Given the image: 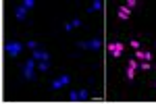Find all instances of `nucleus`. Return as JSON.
<instances>
[{"label":"nucleus","mask_w":156,"mask_h":104,"mask_svg":"<svg viewBox=\"0 0 156 104\" xmlns=\"http://www.w3.org/2000/svg\"><path fill=\"white\" fill-rule=\"evenodd\" d=\"M33 69H36V58H29L27 63H25V67H23V79L31 81L33 77H36V73H33Z\"/></svg>","instance_id":"1"},{"label":"nucleus","mask_w":156,"mask_h":104,"mask_svg":"<svg viewBox=\"0 0 156 104\" xmlns=\"http://www.w3.org/2000/svg\"><path fill=\"white\" fill-rule=\"evenodd\" d=\"M108 50H110V54L115 56V58H119L121 54H123V50H125V46H123V42H110L108 44Z\"/></svg>","instance_id":"2"},{"label":"nucleus","mask_w":156,"mask_h":104,"mask_svg":"<svg viewBox=\"0 0 156 104\" xmlns=\"http://www.w3.org/2000/svg\"><path fill=\"white\" fill-rule=\"evenodd\" d=\"M69 83H71V77H69V75H60L58 79L52 81L50 88H52V90H60V88H65V85H69Z\"/></svg>","instance_id":"3"},{"label":"nucleus","mask_w":156,"mask_h":104,"mask_svg":"<svg viewBox=\"0 0 156 104\" xmlns=\"http://www.w3.org/2000/svg\"><path fill=\"white\" fill-rule=\"evenodd\" d=\"M6 52L11 56H17L19 52H23V44H21V42H8V44H6Z\"/></svg>","instance_id":"4"},{"label":"nucleus","mask_w":156,"mask_h":104,"mask_svg":"<svg viewBox=\"0 0 156 104\" xmlns=\"http://www.w3.org/2000/svg\"><path fill=\"white\" fill-rule=\"evenodd\" d=\"M100 46H102L100 38H94V40H90V42H79V48H88V50H98Z\"/></svg>","instance_id":"5"},{"label":"nucleus","mask_w":156,"mask_h":104,"mask_svg":"<svg viewBox=\"0 0 156 104\" xmlns=\"http://www.w3.org/2000/svg\"><path fill=\"white\" fill-rule=\"evenodd\" d=\"M31 58H36L38 63H40V60H48L50 54H48V52H44V50H40V48H36V50H33V54H31Z\"/></svg>","instance_id":"6"},{"label":"nucleus","mask_w":156,"mask_h":104,"mask_svg":"<svg viewBox=\"0 0 156 104\" xmlns=\"http://www.w3.org/2000/svg\"><path fill=\"white\" fill-rule=\"evenodd\" d=\"M117 15H119V19L127 21V19H129V15H131V8H127L125 4H121V6H119V11H117Z\"/></svg>","instance_id":"7"},{"label":"nucleus","mask_w":156,"mask_h":104,"mask_svg":"<svg viewBox=\"0 0 156 104\" xmlns=\"http://www.w3.org/2000/svg\"><path fill=\"white\" fill-rule=\"evenodd\" d=\"M135 60H152V52H146V50H135Z\"/></svg>","instance_id":"8"},{"label":"nucleus","mask_w":156,"mask_h":104,"mask_svg":"<svg viewBox=\"0 0 156 104\" xmlns=\"http://www.w3.org/2000/svg\"><path fill=\"white\" fill-rule=\"evenodd\" d=\"M25 15H27V8H25L23 4L15 6V17H17V19H19V21H23V19H25Z\"/></svg>","instance_id":"9"},{"label":"nucleus","mask_w":156,"mask_h":104,"mask_svg":"<svg viewBox=\"0 0 156 104\" xmlns=\"http://www.w3.org/2000/svg\"><path fill=\"white\" fill-rule=\"evenodd\" d=\"M125 77H127V79H129V81H131V79H133V77H135V69H131V67H129V65H127V71H125Z\"/></svg>","instance_id":"10"},{"label":"nucleus","mask_w":156,"mask_h":104,"mask_svg":"<svg viewBox=\"0 0 156 104\" xmlns=\"http://www.w3.org/2000/svg\"><path fill=\"white\" fill-rule=\"evenodd\" d=\"M140 69H142V71H150V69H152L150 60H142V63H140Z\"/></svg>","instance_id":"11"},{"label":"nucleus","mask_w":156,"mask_h":104,"mask_svg":"<svg viewBox=\"0 0 156 104\" xmlns=\"http://www.w3.org/2000/svg\"><path fill=\"white\" fill-rule=\"evenodd\" d=\"M100 8H102V2H100V0H96V2H94V4L88 8V11H90V13H94V11H100Z\"/></svg>","instance_id":"12"},{"label":"nucleus","mask_w":156,"mask_h":104,"mask_svg":"<svg viewBox=\"0 0 156 104\" xmlns=\"http://www.w3.org/2000/svg\"><path fill=\"white\" fill-rule=\"evenodd\" d=\"M79 25H81V21H79V19H73L71 23H67L65 27H67V29H71V27H79Z\"/></svg>","instance_id":"13"},{"label":"nucleus","mask_w":156,"mask_h":104,"mask_svg":"<svg viewBox=\"0 0 156 104\" xmlns=\"http://www.w3.org/2000/svg\"><path fill=\"white\" fill-rule=\"evenodd\" d=\"M38 69H40V71H48V69H50V65H48V60H40V65H38Z\"/></svg>","instance_id":"14"},{"label":"nucleus","mask_w":156,"mask_h":104,"mask_svg":"<svg viewBox=\"0 0 156 104\" xmlns=\"http://www.w3.org/2000/svg\"><path fill=\"white\" fill-rule=\"evenodd\" d=\"M23 6L25 8H33L36 6V0H23Z\"/></svg>","instance_id":"15"},{"label":"nucleus","mask_w":156,"mask_h":104,"mask_svg":"<svg viewBox=\"0 0 156 104\" xmlns=\"http://www.w3.org/2000/svg\"><path fill=\"white\" fill-rule=\"evenodd\" d=\"M69 98H71L73 102H77V100H81V98H79V92H75V90H73L71 94H69Z\"/></svg>","instance_id":"16"},{"label":"nucleus","mask_w":156,"mask_h":104,"mask_svg":"<svg viewBox=\"0 0 156 104\" xmlns=\"http://www.w3.org/2000/svg\"><path fill=\"white\" fill-rule=\"evenodd\" d=\"M129 67H131V69H140V60L131 58V60H129Z\"/></svg>","instance_id":"17"},{"label":"nucleus","mask_w":156,"mask_h":104,"mask_svg":"<svg viewBox=\"0 0 156 104\" xmlns=\"http://www.w3.org/2000/svg\"><path fill=\"white\" fill-rule=\"evenodd\" d=\"M125 6H127V8H135V6H137V0H127Z\"/></svg>","instance_id":"18"},{"label":"nucleus","mask_w":156,"mask_h":104,"mask_svg":"<svg viewBox=\"0 0 156 104\" xmlns=\"http://www.w3.org/2000/svg\"><path fill=\"white\" fill-rule=\"evenodd\" d=\"M131 48H133V50H140V40L133 38V40H131Z\"/></svg>","instance_id":"19"},{"label":"nucleus","mask_w":156,"mask_h":104,"mask_svg":"<svg viewBox=\"0 0 156 104\" xmlns=\"http://www.w3.org/2000/svg\"><path fill=\"white\" fill-rule=\"evenodd\" d=\"M79 98H81V100L88 98V90H79Z\"/></svg>","instance_id":"20"},{"label":"nucleus","mask_w":156,"mask_h":104,"mask_svg":"<svg viewBox=\"0 0 156 104\" xmlns=\"http://www.w3.org/2000/svg\"><path fill=\"white\" fill-rule=\"evenodd\" d=\"M27 46H29L31 50H36V48H38V44H36V42H27Z\"/></svg>","instance_id":"21"},{"label":"nucleus","mask_w":156,"mask_h":104,"mask_svg":"<svg viewBox=\"0 0 156 104\" xmlns=\"http://www.w3.org/2000/svg\"><path fill=\"white\" fill-rule=\"evenodd\" d=\"M154 88H156V81H154Z\"/></svg>","instance_id":"22"}]
</instances>
